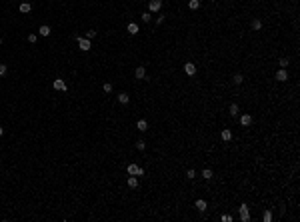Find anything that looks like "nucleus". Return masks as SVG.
<instances>
[{"instance_id": "f257e3e1", "label": "nucleus", "mask_w": 300, "mask_h": 222, "mask_svg": "<svg viewBox=\"0 0 300 222\" xmlns=\"http://www.w3.org/2000/svg\"><path fill=\"white\" fill-rule=\"evenodd\" d=\"M76 42H78L80 50H84V52H88V50L92 48V44H90V40H88V38H82V36H76Z\"/></svg>"}, {"instance_id": "f03ea898", "label": "nucleus", "mask_w": 300, "mask_h": 222, "mask_svg": "<svg viewBox=\"0 0 300 222\" xmlns=\"http://www.w3.org/2000/svg\"><path fill=\"white\" fill-rule=\"evenodd\" d=\"M128 174H134V176H144V168H140L138 164H128Z\"/></svg>"}, {"instance_id": "7ed1b4c3", "label": "nucleus", "mask_w": 300, "mask_h": 222, "mask_svg": "<svg viewBox=\"0 0 300 222\" xmlns=\"http://www.w3.org/2000/svg\"><path fill=\"white\" fill-rule=\"evenodd\" d=\"M54 90H60V92H66V82L62 80V78H56V80L52 82Z\"/></svg>"}, {"instance_id": "20e7f679", "label": "nucleus", "mask_w": 300, "mask_h": 222, "mask_svg": "<svg viewBox=\"0 0 300 222\" xmlns=\"http://www.w3.org/2000/svg\"><path fill=\"white\" fill-rule=\"evenodd\" d=\"M240 220H242V222L250 220V214H248V206H246V204H240Z\"/></svg>"}, {"instance_id": "39448f33", "label": "nucleus", "mask_w": 300, "mask_h": 222, "mask_svg": "<svg viewBox=\"0 0 300 222\" xmlns=\"http://www.w3.org/2000/svg\"><path fill=\"white\" fill-rule=\"evenodd\" d=\"M148 8H150V12H160V8H162V0H150Z\"/></svg>"}, {"instance_id": "423d86ee", "label": "nucleus", "mask_w": 300, "mask_h": 222, "mask_svg": "<svg viewBox=\"0 0 300 222\" xmlns=\"http://www.w3.org/2000/svg\"><path fill=\"white\" fill-rule=\"evenodd\" d=\"M184 72H186L188 76H194V74H196V64H192V62H186V64H184Z\"/></svg>"}, {"instance_id": "0eeeda50", "label": "nucleus", "mask_w": 300, "mask_h": 222, "mask_svg": "<svg viewBox=\"0 0 300 222\" xmlns=\"http://www.w3.org/2000/svg\"><path fill=\"white\" fill-rule=\"evenodd\" d=\"M194 206H196V210H200V212H204V210L208 208V202L202 200V198H198V200L194 202Z\"/></svg>"}, {"instance_id": "6e6552de", "label": "nucleus", "mask_w": 300, "mask_h": 222, "mask_svg": "<svg viewBox=\"0 0 300 222\" xmlns=\"http://www.w3.org/2000/svg\"><path fill=\"white\" fill-rule=\"evenodd\" d=\"M276 80L278 82H286L288 80V72L284 70V68H280L278 72H276Z\"/></svg>"}, {"instance_id": "1a4fd4ad", "label": "nucleus", "mask_w": 300, "mask_h": 222, "mask_svg": "<svg viewBox=\"0 0 300 222\" xmlns=\"http://www.w3.org/2000/svg\"><path fill=\"white\" fill-rule=\"evenodd\" d=\"M134 76H136L138 80L146 78V68H144V66H138V68H136V72H134Z\"/></svg>"}, {"instance_id": "9d476101", "label": "nucleus", "mask_w": 300, "mask_h": 222, "mask_svg": "<svg viewBox=\"0 0 300 222\" xmlns=\"http://www.w3.org/2000/svg\"><path fill=\"white\" fill-rule=\"evenodd\" d=\"M240 124H242V126H250V124H252V116L250 114H242L240 116Z\"/></svg>"}, {"instance_id": "9b49d317", "label": "nucleus", "mask_w": 300, "mask_h": 222, "mask_svg": "<svg viewBox=\"0 0 300 222\" xmlns=\"http://www.w3.org/2000/svg\"><path fill=\"white\" fill-rule=\"evenodd\" d=\"M220 138H222V140H224V142H228V140H232V132H230V130H228V128H224V130H222V132H220Z\"/></svg>"}, {"instance_id": "f8f14e48", "label": "nucleus", "mask_w": 300, "mask_h": 222, "mask_svg": "<svg viewBox=\"0 0 300 222\" xmlns=\"http://www.w3.org/2000/svg\"><path fill=\"white\" fill-rule=\"evenodd\" d=\"M138 186V178L134 174H128V188H136Z\"/></svg>"}, {"instance_id": "ddd939ff", "label": "nucleus", "mask_w": 300, "mask_h": 222, "mask_svg": "<svg viewBox=\"0 0 300 222\" xmlns=\"http://www.w3.org/2000/svg\"><path fill=\"white\" fill-rule=\"evenodd\" d=\"M228 112H230V116H238L240 114V108H238V104H230V108H228Z\"/></svg>"}, {"instance_id": "4468645a", "label": "nucleus", "mask_w": 300, "mask_h": 222, "mask_svg": "<svg viewBox=\"0 0 300 222\" xmlns=\"http://www.w3.org/2000/svg\"><path fill=\"white\" fill-rule=\"evenodd\" d=\"M30 10H32V4H30V2H22V4H20V12L22 14L30 12Z\"/></svg>"}, {"instance_id": "2eb2a0df", "label": "nucleus", "mask_w": 300, "mask_h": 222, "mask_svg": "<svg viewBox=\"0 0 300 222\" xmlns=\"http://www.w3.org/2000/svg\"><path fill=\"white\" fill-rule=\"evenodd\" d=\"M38 34H40V36H50V26H46V24H44V26H40L38 28Z\"/></svg>"}, {"instance_id": "dca6fc26", "label": "nucleus", "mask_w": 300, "mask_h": 222, "mask_svg": "<svg viewBox=\"0 0 300 222\" xmlns=\"http://www.w3.org/2000/svg\"><path fill=\"white\" fill-rule=\"evenodd\" d=\"M136 128H138L140 132H146V130H148V122H146V120H138Z\"/></svg>"}, {"instance_id": "f3484780", "label": "nucleus", "mask_w": 300, "mask_h": 222, "mask_svg": "<svg viewBox=\"0 0 300 222\" xmlns=\"http://www.w3.org/2000/svg\"><path fill=\"white\" fill-rule=\"evenodd\" d=\"M118 102L120 104H128V102H130V96H128L126 92H122V94H118Z\"/></svg>"}, {"instance_id": "a211bd4d", "label": "nucleus", "mask_w": 300, "mask_h": 222, "mask_svg": "<svg viewBox=\"0 0 300 222\" xmlns=\"http://www.w3.org/2000/svg\"><path fill=\"white\" fill-rule=\"evenodd\" d=\"M188 8H190V10H198L200 8V0H188Z\"/></svg>"}, {"instance_id": "6ab92c4d", "label": "nucleus", "mask_w": 300, "mask_h": 222, "mask_svg": "<svg viewBox=\"0 0 300 222\" xmlns=\"http://www.w3.org/2000/svg\"><path fill=\"white\" fill-rule=\"evenodd\" d=\"M128 34H138V24L130 22V24H128Z\"/></svg>"}, {"instance_id": "aec40b11", "label": "nucleus", "mask_w": 300, "mask_h": 222, "mask_svg": "<svg viewBox=\"0 0 300 222\" xmlns=\"http://www.w3.org/2000/svg\"><path fill=\"white\" fill-rule=\"evenodd\" d=\"M202 176H204V178H206V180H210V178H212V170H210V168H204V170H202Z\"/></svg>"}, {"instance_id": "412c9836", "label": "nucleus", "mask_w": 300, "mask_h": 222, "mask_svg": "<svg viewBox=\"0 0 300 222\" xmlns=\"http://www.w3.org/2000/svg\"><path fill=\"white\" fill-rule=\"evenodd\" d=\"M232 82H234V84H242V82H244V78H242V74H234Z\"/></svg>"}, {"instance_id": "4be33fe9", "label": "nucleus", "mask_w": 300, "mask_h": 222, "mask_svg": "<svg viewBox=\"0 0 300 222\" xmlns=\"http://www.w3.org/2000/svg\"><path fill=\"white\" fill-rule=\"evenodd\" d=\"M28 42H30V44H36V42H38V36H36V34H28Z\"/></svg>"}, {"instance_id": "5701e85b", "label": "nucleus", "mask_w": 300, "mask_h": 222, "mask_svg": "<svg viewBox=\"0 0 300 222\" xmlns=\"http://www.w3.org/2000/svg\"><path fill=\"white\" fill-rule=\"evenodd\" d=\"M252 28H254V30H260V28H262V22H260L258 18H256V20H252Z\"/></svg>"}, {"instance_id": "b1692460", "label": "nucleus", "mask_w": 300, "mask_h": 222, "mask_svg": "<svg viewBox=\"0 0 300 222\" xmlns=\"http://www.w3.org/2000/svg\"><path fill=\"white\" fill-rule=\"evenodd\" d=\"M262 218H264V222H270V220H272V212H270V210H266Z\"/></svg>"}, {"instance_id": "393cba45", "label": "nucleus", "mask_w": 300, "mask_h": 222, "mask_svg": "<svg viewBox=\"0 0 300 222\" xmlns=\"http://www.w3.org/2000/svg\"><path fill=\"white\" fill-rule=\"evenodd\" d=\"M6 72H8V66L6 64H0V76H6Z\"/></svg>"}, {"instance_id": "a878e982", "label": "nucleus", "mask_w": 300, "mask_h": 222, "mask_svg": "<svg viewBox=\"0 0 300 222\" xmlns=\"http://www.w3.org/2000/svg\"><path fill=\"white\" fill-rule=\"evenodd\" d=\"M136 148H138V150H144V148H146V142H144V140H138V142H136Z\"/></svg>"}, {"instance_id": "bb28decb", "label": "nucleus", "mask_w": 300, "mask_h": 222, "mask_svg": "<svg viewBox=\"0 0 300 222\" xmlns=\"http://www.w3.org/2000/svg\"><path fill=\"white\" fill-rule=\"evenodd\" d=\"M142 20H144V22H150V20H152L150 12H144V14H142Z\"/></svg>"}, {"instance_id": "cd10ccee", "label": "nucleus", "mask_w": 300, "mask_h": 222, "mask_svg": "<svg viewBox=\"0 0 300 222\" xmlns=\"http://www.w3.org/2000/svg\"><path fill=\"white\" fill-rule=\"evenodd\" d=\"M94 36H96V30H88V32H86V38H88V40H92Z\"/></svg>"}, {"instance_id": "c85d7f7f", "label": "nucleus", "mask_w": 300, "mask_h": 222, "mask_svg": "<svg viewBox=\"0 0 300 222\" xmlns=\"http://www.w3.org/2000/svg\"><path fill=\"white\" fill-rule=\"evenodd\" d=\"M278 64H280V68H286V66H288V58H280Z\"/></svg>"}, {"instance_id": "c756f323", "label": "nucleus", "mask_w": 300, "mask_h": 222, "mask_svg": "<svg viewBox=\"0 0 300 222\" xmlns=\"http://www.w3.org/2000/svg\"><path fill=\"white\" fill-rule=\"evenodd\" d=\"M222 222H232V216L230 214H222Z\"/></svg>"}, {"instance_id": "7c9ffc66", "label": "nucleus", "mask_w": 300, "mask_h": 222, "mask_svg": "<svg viewBox=\"0 0 300 222\" xmlns=\"http://www.w3.org/2000/svg\"><path fill=\"white\" fill-rule=\"evenodd\" d=\"M186 176H188V178H190V180H192L194 176H196V172H194V168H190V170H188V172H186Z\"/></svg>"}, {"instance_id": "2f4dec72", "label": "nucleus", "mask_w": 300, "mask_h": 222, "mask_svg": "<svg viewBox=\"0 0 300 222\" xmlns=\"http://www.w3.org/2000/svg\"><path fill=\"white\" fill-rule=\"evenodd\" d=\"M104 92H112V84H110V82L104 84Z\"/></svg>"}, {"instance_id": "473e14b6", "label": "nucleus", "mask_w": 300, "mask_h": 222, "mask_svg": "<svg viewBox=\"0 0 300 222\" xmlns=\"http://www.w3.org/2000/svg\"><path fill=\"white\" fill-rule=\"evenodd\" d=\"M162 22H164V16H162V14H160L158 18H156V24H158V26H160V24H162Z\"/></svg>"}, {"instance_id": "72a5a7b5", "label": "nucleus", "mask_w": 300, "mask_h": 222, "mask_svg": "<svg viewBox=\"0 0 300 222\" xmlns=\"http://www.w3.org/2000/svg\"><path fill=\"white\" fill-rule=\"evenodd\" d=\"M2 134H4V128H2V126H0V136H2Z\"/></svg>"}, {"instance_id": "f704fd0d", "label": "nucleus", "mask_w": 300, "mask_h": 222, "mask_svg": "<svg viewBox=\"0 0 300 222\" xmlns=\"http://www.w3.org/2000/svg\"><path fill=\"white\" fill-rule=\"evenodd\" d=\"M0 44H2V38H0Z\"/></svg>"}]
</instances>
